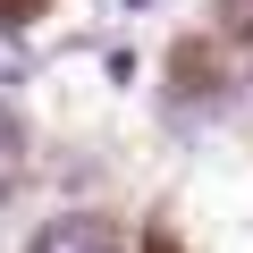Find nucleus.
<instances>
[{
    "label": "nucleus",
    "mask_w": 253,
    "mask_h": 253,
    "mask_svg": "<svg viewBox=\"0 0 253 253\" xmlns=\"http://www.w3.org/2000/svg\"><path fill=\"white\" fill-rule=\"evenodd\" d=\"M34 253H110V228L101 219H51L34 236Z\"/></svg>",
    "instance_id": "1"
},
{
    "label": "nucleus",
    "mask_w": 253,
    "mask_h": 253,
    "mask_svg": "<svg viewBox=\"0 0 253 253\" xmlns=\"http://www.w3.org/2000/svg\"><path fill=\"white\" fill-rule=\"evenodd\" d=\"M228 26H236V34H253V0H228Z\"/></svg>",
    "instance_id": "3"
},
{
    "label": "nucleus",
    "mask_w": 253,
    "mask_h": 253,
    "mask_svg": "<svg viewBox=\"0 0 253 253\" xmlns=\"http://www.w3.org/2000/svg\"><path fill=\"white\" fill-rule=\"evenodd\" d=\"M17 152H26V126H17V110H0V169H9Z\"/></svg>",
    "instance_id": "2"
}]
</instances>
